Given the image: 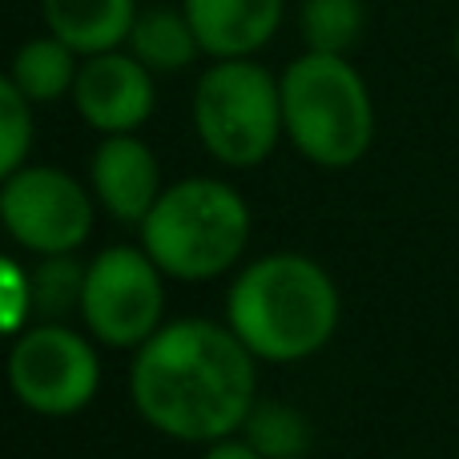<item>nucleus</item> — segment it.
Instances as JSON below:
<instances>
[{
    "label": "nucleus",
    "mask_w": 459,
    "mask_h": 459,
    "mask_svg": "<svg viewBox=\"0 0 459 459\" xmlns=\"http://www.w3.org/2000/svg\"><path fill=\"white\" fill-rule=\"evenodd\" d=\"M129 395L153 431L182 444H218L242 431L258 403L254 355L210 318L166 323L129 367Z\"/></svg>",
    "instance_id": "nucleus-1"
},
{
    "label": "nucleus",
    "mask_w": 459,
    "mask_h": 459,
    "mask_svg": "<svg viewBox=\"0 0 459 459\" xmlns=\"http://www.w3.org/2000/svg\"><path fill=\"white\" fill-rule=\"evenodd\" d=\"M226 326L262 363H302L339 331V286L307 254H266L230 282Z\"/></svg>",
    "instance_id": "nucleus-2"
},
{
    "label": "nucleus",
    "mask_w": 459,
    "mask_h": 459,
    "mask_svg": "<svg viewBox=\"0 0 459 459\" xmlns=\"http://www.w3.org/2000/svg\"><path fill=\"white\" fill-rule=\"evenodd\" d=\"M142 250L178 282H210L238 266L250 242V206L230 182L182 178L145 214Z\"/></svg>",
    "instance_id": "nucleus-3"
},
{
    "label": "nucleus",
    "mask_w": 459,
    "mask_h": 459,
    "mask_svg": "<svg viewBox=\"0 0 459 459\" xmlns=\"http://www.w3.org/2000/svg\"><path fill=\"white\" fill-rule=\"evenodd\" d=\"M286 142L323 169H347L375 142V101L363 73L334 53H302L278 77Z\"/></svg>",
    "instance_id": "nucleus-4"
},
{
    "label": "nucleus",
    "mask_w": 459,
    "mask_h": 459,
    "mask_svg": "<svg viewBox=\"0 0 459 459\" xmlns=\"http://www.w3.org/2000/svg\"><path fill=\"white\" fill-rule=\"evenodd\" d=\"M194 129L202 150L230 169H250L282 142V85L250 56L214 61L194 85Z\"/></svg>",
    "instance_id": "nucleus-5"
},
{
    "label": "nucleus",
    "mask_w": 459,
    "mask_h": 459,
    "mask_svg": "<svg viewBox=\"0 0 459 459\" xmlns=\"http://www.w3.org/2000/svg\"><path fill=\"white\" fill-rule=\"evenodd\" d=\"M166 274L142 246H109L85 266L81 318L101 347L137 351L161 331Z\"/></svg>",
    "instance_id": "nucleus-6"
},
{
    "label": "nucleus",
    "mask_w": 459,
    "mask_h": 459,
    "mask_svg": "<svg viewBox=\"0 0 459 459\" xmlns=\"http://www.w3.org/2000/svg\"><path fill=\"white\" fill-rule=\"evenodd\" d=\"M8 387L45 420H65V415L85 411L101 387V359L97 347L65 323H37L24 326L8 351Z\"/></svg>",
    "instance_id": "nucleus-7"
},
{
    "label": "nucleus",
    "mask_w": 459,
    "mask_h": 459,
    "mask_svg": "<svg viewBox=\"0 0 459 459\" xmlns=\"http://www.w3.org/2000/svg\"><path fill=\"white\" fill-rule=\"evenodd\" d=\"M93 190L69 169L21 166L8 182H0V226L37 258L73 254L93 234Z\"/></svg>",
    "instance_id": "nucleus-8"
},
{
    "label": "nucleus",
    "mask_w": 459,
    "mask_h": 459,
    "mask_svg": "<svg viewBox=\"0 0 459 459\" xmlns=\"http://www.w3.org/2000/svg\"><path fill=\"white\" fill-rule=\"evenodd\" d=\"M153 105H158L153 73L129 48L81 56L77 85H73V109L81 113V121L89 129H97L101 137L137 134L153 117Z\"/></svg>",
    "instance_id": "nucleus-9"
},
{
    "label": "nucleus",
    "mask_w": 459,
    "mask_h": 459,
    "mask_svg": "<svg viewBox=\"0 0 459 459\" xmlns=\"http://www.w3.org/2000/svg\"><path fill=\"white\" fill-rule=\"evenodd\" d=\"M89 190H93L97 206L113 222L142 226L153 202L161 198V166L158 153L142 142L137 134H113L101 137V145L89 158Z\"/></svg>",
    "instance_id": "nucleus-10"
},
{
    "label": "nucleus",
    "mask_w": 459,
    "mask_h": 459,
    "mask_svg": "<svg viewBox=\"0 0 459 459\" xmlns=\"http://www.w3.org/2000/svg\"><path fill=\"white\" fill-rule=\"evenodd\" d=\"M186 21L198 32V45L214 61L254 56L282 29L286 0H182Z\"/></svg>",
    "instance_id": "nucleus-11"
},
{
    "label": "nucleus",
    "mask_w": 459,
    "mask_h": 459,
    "mask_svg": "<svg viewBox=\"0 0 459 459\" xmlns=\"http://www.w3.org/2000/svg\"><path fill=\"white\" fill-rule=\"evenodd\" d=\"M137 13V0H40L45 32L65 40L77 56L126 48Z\"/></svg>",
    "instance_id": "nucleus-12"
},
{
    "label": "nucleus",
    "mask_w": 459,
    "mask_h": 459,
    "mask_svg": "<svg viewBox=\"0 0 459 459\" xmlns=\"http://www.w3.org/2000/svg\"><path fill=\"white\" fill-rule=\"evenodd\" d=\"M126 48L150 73H178L186 65H194L198 56H206L198 45V32L186 21L182 8H145V13H137Z\"/></svg>",
    "instance_id": "nucleus-13"
},
{
    "label": "nucleus",
    "mask_w": 459,
    "mask_h": 459,
    "mask_svg": "<svg viewBox=\"0 0 459 459\" xmlns=\"http://www.w3.org/2000/svg\"><path fill=\"white\" fill-rule=\"evenodd\" d=\"M77 69H81V56L65 40H56L53 32H45V37H32L16 48L13 65H8V77L16 81V89L32 105H48V101H61V97H73Z\"/></svg>",
    "instance_id": "nucleus-14"
},
{
    "label": "nucleus",
    "mask_w": 459,
    "mask_h": 459,
    "mask_svg": "<svg viewBox=\"0 0 459 459\" xmlns=\"http://www.w3.org/2000/svg\"><path fill=\"white\" fill-rule=\"evenodd\" d=\"M363 0H302L299 8V32L310 53L347 56L363 37Z\"/></svg>",
    "instance_id": "nucleus-15"
},
{
    "label": "nucleus",
    "mask_w": 459,
    "mask_h": 459,
    "mask_svg": "<svg viewBox=\"0 0 459 459\" xmlns=\"http://www.w3.org/2000/svg\"><path fill=\"white\" fill-rule=\"evenodd\" d=\"M81 290H85V266L73 254H53L40 258L29 270V294H32V318L56 323L73 307L81 310Z\"/></svg>",
    "instance_id": "nucleus-16"
},
{
    "label": "nucleus",
    "mask_w": 459,
    "mask_h": 459,
    "mask_svg": "<svg viewBox=\"0 0 459 459\" xmlns=\"http://www.w3.org/2000/svg\"><path fill=\"white\" fill-rule=\"evenodd\" d=\"M242 431H246V444L262 459H302L310 447L307 420L286 403H254Z\"/></svg>",
    "instance_id": "nucleus-17"
},
{
    "label": "nucleus",
    "mask_w": 459,
    "mask_h": 459,
    "mask_svg": "<svg viewBox=\"0 0 459 459\" xmlns=\"http://www.w3.org/2000/svg\"><path fill=\"white\" fill-rule=\"evenodd\" d=\"M32 150V101L16 89L8 73H0V182L29 166Z\"/></svg>",
    "instance_id": "nucleus-18"
},
{
    "label": "nucleus",
    "mask_w": 459,
    "mask_h": 459,
    "mask_svg": "<svg viewBox=\"0 0 459 459\" xmlns=\"http://www.w3.org/2000/svg\"><path fill=\"white\" fill-rule=\"evenodd\" d=\"M29 318H32L29 274H24L16 262L0 258V331H4V334H21Z\"/></svg>",
    "instance_id": "nucleus-19"
},
{
    "label": "nucleus",
    "mask_w": 459,
    "mask_h": 459,
    "mask_svg": "<svg viewBox=\"0 0 459 459\" xmlns=\"http://www.w3.org/2000/svg\"><path fill=\"white\" fill-rule=\"evenodd\" d=\"M206 459H262L258 452H254L246 439H218V444H210V452H206Z\"/></svg>",
    "instance_id": "nucleus-20"
},
{
    "label": "nucleus",
    "mask_w": 459,
    "mask_h": 459,
    "mask_svg": "<svg viewBox=\"0 0 459 459\" xmlns=\"http://www.w3.org/2000/svg\"><path fill=\"white\" fill-rule=\"evenodd\" d=\"M452 48H455V61H459V24H455V40H452Z\"/></svg>",
    "instance_id": "nucleus-21"
}]
</instances>
